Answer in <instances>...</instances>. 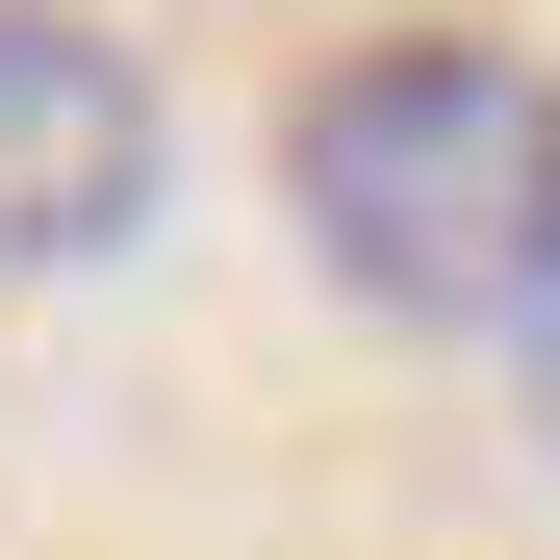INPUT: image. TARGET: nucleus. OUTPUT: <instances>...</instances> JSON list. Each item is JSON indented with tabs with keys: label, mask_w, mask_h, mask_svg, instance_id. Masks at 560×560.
<instances>
[{
	"label": "nucleus",
	"mask_w": 560,
	"mask_h": 560,
	"mask_svg": "<svg viewBox=\"0 0 560 560\" xmlns=\"http://www.w3.org/2000/svg\"><path fill=\"white\" fill-rule=\"evenodd\" d=\"M280 205L383 331H535L560 306V77L510 26H383L280 103Z\"/></svg>",
	"instance_id": "1"
},
{
	"label": "nucleus",
	"mask_w": 560,
	"mask_h": 560,
	"mask_svg": "<svg viewBox=\"0 0 560 560\" xmlns=\"http://www.w3.org/2000/svg\"><path fill=\"white\" fill-rule=\"evenodd\" d=\"M535 433H560V306H535Z\"/></svg>",
	"instance_id": "3"
},
{
	"label": "nucleus",
	"mask_w": 560,
	"mask_h": 560,
	"mask_svg": "<svg viewBox=\"0 0 560 560\" xmlns=\"http://www.w3.org/2000/svg\"><path fill=\"white\" fill-rule=\"evenodd\" d=\"M153 230V77L77 0H0V280H77Z\"/></svg>",
	"instance_id": "2"
}]
</instances>
